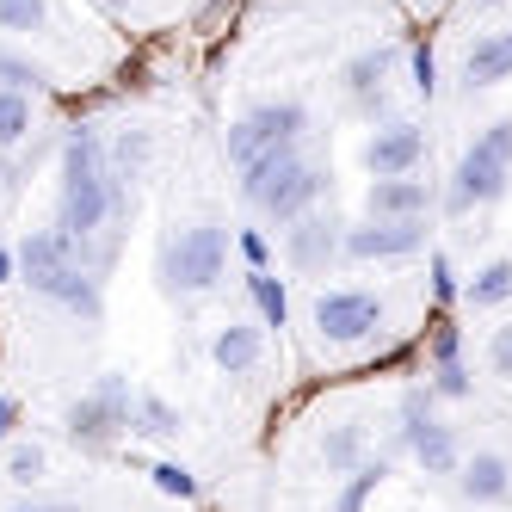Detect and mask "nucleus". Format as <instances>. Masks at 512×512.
<instances>
[{
	"mask_svg": "<svg viewBox=\"0 0 512 512\" xmlns=\"http://www.w3.org/2000/svg\"><path fill=\"white\" fill-rule=\"evenodd\" d=\"M112 216V167H105V142L93 130H68L62 142V198H56V229L68 241H93Z\"/></svg>",
	"mask_w": 512,
	"mask_h": 512,
	"instance_id": "1",
	"label": "nucleus"
},
{
	"mask_svg": "<svg viewBox=\"0 0 512 512\" xmlns=\"http://www.w3.org/2000/svg\"><path fill=\"white\" fill-rule=\"evenodd\" d=\"M321 167L315 161H303V149L297 142H284V149H272V155H260L253 167H241V198L266 216V223H278V229H290V223H303V216L315 210V198H321Z\"/></svg>",
	"mask_w": 512,
	"mask_h": 512,
	"instance_id": "2",
	"label": "nucleus"
},
{
	"mask_svg": "<svg viewBox=\"0 0 512 512\" xmlns=\"http://www.w3.org/2000/svg\"><path fill=\"white\" fill-rule=\"evenodd\" d=\"M506 186H512V118H494L463 149V161L451 167L445 216H469V210H482V204H500Z\"/></svg>",
	"mask_w": 512,
	"mask_h": 512,
	"instance_id": "3",
	"label": "nucleus"
},
{
	"mask_svg": "<svg viewBox=\"0 0 512 512\" xmlns=\"http://www.w3.org/2000/svg\"><path fill=\"white\" fill-rule=\"evenodd\" d=\"M161 290L167 297H204L229 272V229L223 223H192L161 247Z\"/></svg>",
	"mask_w": 512,
	"mask_h": 512,
	"instance_id": "4",
	"label": "nucleus"
},
{
	"mask_svg": "<svg viewBox=\"0 0 512 512\" xmlns=\"http://www.w3.org/2000/svg\"><path fill=\"white\" fill-rule=\"evenodd\" d=\"M136 395L142 389H130V377H118V371H105L81 401H68V414H62V432L75 438L81 451H112L118 438H130V420H136Z\"/></svg>",
	"mask_w": 512,
	"mask_h": 512,
	"instance_id": "5",
	"label": "nucleus"
},
{
	"mask_svg": "<svg viewBox=\"0 0 512 512\" xmlns=\"http://www.w3.org/2000/svg\"><path fill=\"white\" fill-rule=\"evenodd\" d=\"M309 130V105L303 99H266V105H253V112H241L229 124V167H253L260 155L284 149V142H303Z\"/></svg>",
	"mask_w": 512,
	"mask_h": 512,
	"instance_id": "6",
	"label": "nucleus"
},
{
	"mask_svg": "<svg viewBox=\"0 0 512 512\" xmlns=\"http://www.w3.org/2000/svg\"><path fill=\"white\" fill-rule=\"evenodd\" d=\"M389 303L377 290H321L315 297V334L327 346H364L371 334H383Z\"/></svg>",
	"mask_w": 512,
	"mask_h": 512,
	"instance_id": "7",
	"label": "nucleus"
},
{
	"mask_svg": "<svg viewBox=\"0 0 512 512\" xmlns=\"http://www.w3.org/2000/svg\"><path fill=\"white\" fill-rule=\"evenodd\" d=\"M420 161H426V130L408 124V118H389L371 142H364L371 179H408V173H420Z\"/></svg>",
	"mask_w": 512,
	"mask_h": 512,
	"instance_id": "8",
	"label": "nucleus"
},
{
	"mask_svg": "<svg viewBox=\"0 0 512 512\" xmlns=\"http://www.w3.org/2000/svg\"><path fill=\"white\" fill-rule=\"evenodd\" d=\"M334 260H346V229L327 223L321 210H309L303 223L284 229V266L290 272H327Z\"/></svg>",
	"mask_w": 512,
	"mask_h": 512,
	"instance_id": "9",
	"label": "nucleus"
},
{
	"mask_svg": "<svg viewBox=\"0 0 512 512\" xmlns=\"http://www.w3.org/2000/svg\"><path fill=\"white\" fill-rule=\"evenodd\" d=\"M432 204H438V192L420 173L371 179V192H364V216H371V223H420V216H432Z\"/></svg>",
	"mask_w": 512,
	"mask_h": 512,
	"instance_id": "10",
	"label": "nucleus"
},
{
	"mask_svg": "<svg viewBox=\"0 0 512 512\" xmlns=\"http://www.w3.org/2000/svg\"><path fill=\"white\" fill-rule=\"evenodd\" d=\"M426 247V216L420 223H371L364 216L358 229H346V260H414Z\"/></svg>",
	"mask_w": 512,
	"mask_h": 512,
	"instance_id": "11",
	"label": "nucleus"
},
{
	"mask_svg": "<svg viewBox=\"0 0 512 512\" xmlns=\"http://www.w3.org/2000/svg\"><path fill=\"white\" fill-rule=\"evenodd\" d=\"M451 488H457V500L463 506H506L512 500V463L500 457V451H469L463 457V469L451 475Z\"/></svg>",
	"mask_w": 512,
	"mask_h": 512,
	"instance_id": "12",
	"label": "nucleus"
},
{
	"mask_svg": "<svg viewBox=\"0 0 512 512\" xmlns=\"http://www.w3.org/2000/svg\"><path fill=\"white\" fill-rule=\"evenodd\" d=\"M395 44H371V50H358V56H346L340 62V87L364 105V112H383V105H389V68H395Z\"/></svg>",
	"mask_w": 512,
	"mask_h": 512,
	"instance_id": "13",
	"label": "nucleus"
},
{
	"mask_svg": "<svg viewBox=\"0 0 512 512\" xmlns=\"http://www.w3.org/2000/svg\"><path fill=\"white\" fill-rule=\"evenodd\" d=\"M44 303H56V309H68V315H81V321H99L105 315V297H99V278L75 260V266H62V272H50V278H38L31 284Z\"/></svg>",
	"mask_w": 512,
	"mask_h": 512,
	"instance_id": "14",
	"label": "nucleus"
},
{
	"mask_svg": "<svg viewBox=\"0 0 512 512\" xmlns=\"http://www.w3.org/2000/svg\"><path fill=\"white\" fill-rule=\"evenodd\" d=\"M512 81V31H488V38H475L469 56H463V87L482 93V87H500Z\"/></svg>",
	"mask_w": 512,
	"mask_h": 512,
	"instance_id": "15",
	"label": "nucleus"
},
{
	"mask_svg": "<svg viewBox=\"0 0 512 512\" xmlns=\"http://www.w3.org/2000/svg\"><path fill=\"white\" fill-rule=\"evenodd\" d=\"M13 253H19V278L25 284H38V278H50L62 266H75V241H68L62 229H31Z\"/></svg>",
	"mask_w": 512,
	"mask_h": 512,
	"instance_id": "16",
	"label": "nucleus"
},
{
	"mask_svg": "<svg viewBox=\"0 0 512 512\" xmlns=\"http://www.w3.org/2000/svg\"><path fill=\"white\" fill-rule=\"evenodd\" d=\"M210 358H216V371H229V377H247L253 364L266 358V334L253 321H229V327H216V340H210Z\"/></svg>",
	"mask_w": 512,
	"mask_h": 512,
	"instance_id": "17",
	"label": "nucleus"
},
{
	"mask_svg": "<svg viewBox=\"0 0 512 512\" xmlns=\"http://www.w3.org/2000/svg\"><path fill=\"white\" fill-rule=\"evenodd\" d=\"M315 451H321V469H327V475H352L358 463H371V438H364V420L327 426Z\"/></svg>",
	"mask_w": 512,
	"mask_h": 512,
	"instance_id": "18",
	"label": "nucleus"
},
{
	"mask_svg": "<svg viewBox=\"0 0 512 512\" xmlns=\"http://www.w3.org/2000/svg\"><path fill=\"white\" fill-rule=\"evenodd\" d=\"M408 457H414L426 475H457V469H463V445H457V432H451L445 420H432L414 445H408Z\"/></svg>",
	"mask_w": 512,
	"mask_h": 512,
	"instance_id": "19",
	"label": "nucleus"
},
{
	"mask_svg": "<svg viewBox=\"0 0 512 512\" xmlns=\"http://www.w3.org/2000/svg\"><path fill=\"white\" fill-rule=\"evenodd\" d=\"M463 303H469V309H500V303H512V260L475 266V272L463 278Z\"/></svg>",
	"mask_w": 512,
	"mask_h": 512,
	"instance_id": "20",
	"label": "nucleus"
},
{
	"mask_svg": "<svg viewBox=\"0 0 512 512\" xmlns=\"http://www.w3.org/2000/svg\"><path fill=\"white\" fill-rule=\"evenodd\" d=\"M0 475H7L13 488H38L50 475V451L38 445V438H13V445L0 451Z\"/></svg>",
	"mask_w": 512,
	"mask_h": 512,
	"instance_id": "21",
	"label": "nucleus"
},
{
	"mask_svg": "<svg viewBox=\"0 0 512 512\" xmlns=\"http://www.w3.org/2000/svg\"><path fill=\"white\" fill-rule=\"evenodd\" d=\"M179 426H186V420H179V408H173L167 395H149V389L136 395V420H130V438H179Z\"/></svg>",
	"mask_w": 512,
	"mask_h": 512,
	"instance_id": "22",
	"label": "nucleus"
},
{
	"mask_svg": "<svg viewBox=\"0 0 512 512\" xmlns=\"http://www.w3.org/2000/svg\"><path fill=\"white\" fill-rule=\"evenodd\" d=\"M44 87H50L44 62H31V56H19L13 44H0V93H25V99H38Z\"/></svg>",
	"mask_w": 512,
	"mask_h": 512,
	"instance_id": "23",
	"label": "nucleus"
},
{
	"mask_svg": "<svg viewBox=\"0 0 512 512\" xmlns=\"http://www.w3.org/2000/svg\"><path fill=\"white\" fill-rule=\"evenodd\" d=\"M389 482V457H371V463H358L352 475H346V488H340V500H334V512H364L371 506V494Z\"/></svg>",
	"mask_w": 512,
	"mask_h": 512,
	"instance_id": "24",
	"label": "nucleus"
},
{
	"mask_svg": "<svg viewBox=\"0 0 512 512\" xmlns=\"http://www.w3.org/2000/svg\"><path fill=\"white\" fill-rule=\"evenodd\" d=\"M0 31H7V38H44L50 0H0Z\"/></svg>",
	"mask_w": 512,
	"mask_h": 512,
	"instance_id": "25",
	"label": "nucleus"
},
{
	"mask_svg": "<svg viewBox=\"0 0 512 512\" xmlns=\"http://www.w3.org/2000/svg\"><path fill=\"white\" fill-rule=\"evenodd\" d=\"M247 297H253V309H260L266 327H290V290L272 272H247Z\"/></svg>",
	"mask_w": 512,
	"mask_h": 512,
	"instance_id": "26",
	"label": "nucleus"
},
{
	"mask_svg": "<svg viewBox=\"0 0 512 512\" xmlns=\"http://www.w3.org/2000/svg\"><path fill=\"white\" fill-rule=\"evenodd\" d=\"M432 408H438V389H432V383H414V389H401V451H408L414 438H420V432L438 420Z\"/></svg>",
	"mask_w": 512,
	"mask_h": 512,
	"instance_id": "27",
	"label": "nucleus"
},
{
	"mask_svg": "<svg viewBox=\"0 0 512 512\" xmlns=\"http://www.w3.org/2000/svg\"><path fill=\"white\" fill-rule=\"evenodd\" d=\"M149 155H155V136L149 130H124L112 142V179H136L142 167H149Z\"/></svg>",
	"mask_w": 512,
	"mask_h": 512,
	"instance_id": "28",
	"label": "nucleus"
},
{
	"mask_svg": "<svg viewBox=\"0 0 512 512\" xmlns=\"http://www.w3.org/2000/svg\"><path fill=\"white\" fill-rule=\"evenodd\" d=\"M31 136V99L25 93H0V149Z\"/></svg>",
	"mask_w": 512,
	"mask_h": 512,
	"instance_id": "29",
	"label": "nucleus"
},
{
	"mask_svg": "<svg viewBox=\"0 0 512 512\" xmlns=\"http://www.w3.org/2000/svg\"><path fill=\"white\" fill-rule=\"evenodd\" d=\"M432 389H438V401H469V395H475V383H469V364H463V358H451V364H432Z\"/></svg>",
	"mask_w": 512,
	"mask_h": 512,
	"instance_id": "30",
	"label": "nucleus"
},
{
	"mask_svg": "<svg viewBox=\"0 0 512 512\" xmlns=\"http://www.w3.org/2000/svg\"><path fill=\"white\" fill-rule=\"evenodd\" d=\"M149 475H155V488H161L167 500H198V475H192L186 463H155Z\"/></svg>",
	"mask_w": 512,
	"mask_h": 512,
	"instance_id": "31",
	"label": "nucleus"
},
{
	"mask_svg": "<svg viewBox=\"0 0 512 512\" xmlns=\"http://www.w3.org/2000/svg\"><path fill=\"white\" fill-rule=\"evenodd\" d=\"M451 358H463V334L451 315H438L432 321V364H451Z\"/></svg>",
	"mask_w": 512,
	"mask_h": 512,
	"instance_id": "32",
	"label": "nucleus"
},
{
	"mask_svg": "<svg viewBox=\"0 0 512 512\" xmlns=\"http://www.w3.org/2000/svg\"><path fill=\"white\" fill-rule=\"evenodd\" d=\"M488 377L512 383V321H506V327H494V340H488Z\"/></svg>",
	"mask_w": 512,
	"mask_h": 512,
	"instance_id": "33",
	"label": "nucleus"
},
{
	"mask_svg": "<svg viewBox=\"0 0 512 512\" xmlns=\"http://www.w3.org/2000/svg\"><path fill=\"white\" fill-rule=\"evenodd\" d=\"M414 93L420 99L438 93V56H432V44H414Z\"/></svg>",
	"mask_w": 512,
	"mask_h": 512,
	"instance_id": "34",
	"label": "nucleus"
},
{
	"mask_svg": "<svg viewBox=\"0 0 512 512\" xmlns=\"http://www.w3.org/2000/svg\"><path fill=\"white\" fill-rule=\"evenodd\" d=\"M235 247H241L247 272H266V260H272V241H266L260 229H241V235H235Z\"/></svg>",
	"mask_w": 512,
	"mask_h": 512,
	"instance_id": "35",
	"label": "nucleus"
},
{
	"mask_svg": "<svg viewBox=\"0 0 512 512\" xmlns=\"http://www.w3.org/2000/svg\"><path fill=\"white\" fill-rule=\"evenodd\" d=\"M432 297H438V303L463 297V284H457V272H451V260H445V253H432Z\"/></svg>",
	"mask_w": 512,
	"mask_h": 512,
	"instance_id": "36",
	"label": "nucleus"
},
{
	"mask_svg": "<svg viewBox=\"0 0 512 512\" xmlns=\"http://www.w3.org/2000/svg\"><path fill=\"white\" fill-rule=\"evenodd\" d=\"M13 432H19V401L0 395V445H13Z\"/></svg>",
	"mask_w": 512,
	"mask_h": 512,
	"instance_id": "37",
	"label": "nucleus"
},
{
	"mask_svg": "<svg viewBox=\"0 0 512 512\" xmlns=\"http://www.w3.org/2000/svg\"><path fill=\"white\" fill-rule=\"evenodd\" d=\"M7 512H81V506H68V500H19Z\"/></svg>",
	"mask_w": 512,
	"mask_h": 512,
	"instance_id": "38",
	"label": "nucleus"
},
{
	"mask_svg": "<svg viewBox=\"0 0 512 512\" xmlns=\"http://www.w3.org/2000/svg\"><path fill=\"white\" fill-rule=\"evenodd\" d=\"M13 272H19V253H13V247H0V284H7Z\"/></svg>",
	"mask_w": 512,
	"mask_h": 512,
	"instance_id": "39",
	"label": "nucleus"
},
{
	"mask_svg": "<svg viewBox=\"0 0 512 512\" xmlns=\"http://www.w3.org/2000/svg\"><path fill=\"white\" fill-rule=\"evenodd\" d=\"M99 7H130V0H99Z\"/></svg>",
	"mask_w": 512,
	"mask_h": 512,
	"instance_id": "40",
	"label": "nucleus"
},
{
	"mask_svg": "<svg viewBox=\"0 0 512 512\" xmlns=\"http://www.w3.org/2000/svg\"><path fill=\"white\" fill-rule=\"evenodd\" d=\"M475 7H500V0H475Z\"/></svg>",
	"mask_w": 512,
	"mask_h": 512,
	"instance_id": "41",
	"label": "nucleus"
}]
</instances>
